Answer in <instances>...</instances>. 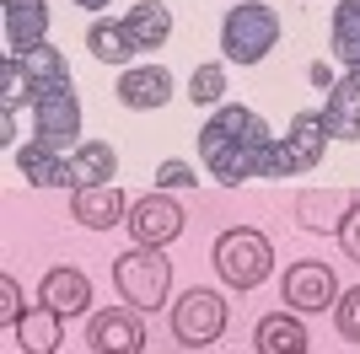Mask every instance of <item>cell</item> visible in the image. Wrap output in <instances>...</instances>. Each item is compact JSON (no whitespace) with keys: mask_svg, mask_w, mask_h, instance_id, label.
I'll return each mask as SVG.
<instances>
[{"mask_svg":"<svg viewBox=\"0 0 360 354\" xmlns=\"http://www.w3.org/2000/svg\"><path fill=\"white\" fill-rule=\"evenodd\" d=\"M16 103H38V86L22 70V54H6L0 59V107H16Z\"/></svg>","mask_w":360,"mask_h":354,"instance_id":"cell-25","label":"cell"},{"mask_svg":"<svg viewBox=\"0 0 360 354\" xmlns=\"http://www.w3.org/2000/svg\"><path fill=\"white\" fill-rule=\"evenodd\" d=\"M199 177L188 162H162V172H156V188H194Z\"/></svg>","mask_w":360,"mask_h":354,"instance_id":"cell-30","label":"cell"},{"mask_svg":"<svg viewBox=\"0 0 360 354\" xmlns=\"http://www.w3.org/2000/svg\"><path fill=\"white\" fill-rule=\"evenodd\" d=\"M22 317H27V311H22V290H16V280L6 274V280H0V327H6V333H16V322H22Z\"/></svg>","mask_w":360,"mask_h":354,"instance_id":"cell-29","label":"cell"},{"mask_svg":"<svg viewBox=\"0 0 360 354\" xmlns=\"http://www.w3.org/2000/svg\"><path fill=\"white\" fill-rule=\"evenodd\" d=\"M16 172L27 177L32 188H65V183H70V156H60V150L27 140V145L16 150Z\"/></svg>","mask_w":360,"mask_h":354,"instance_id":"cell-18","label":"cell"},{"mask_svg":"<svg viewBox=\"0 0 360 354\" xmlns=\"http://www.w3.org/2000/svg\"><path fill=\"white\" fill-rule=\"evenodd\" d=\"M113 284L135 311H156L167 306V290H172V263L162 258V247H135L113 258Z\"/></svg>","mask_w":360,"mask_h":354,"instance_id":"cell-3","label":"cell"},{"mask_svg":"<svg viewBox=\"0 0 360 354\" xmlns=\"http://www.w3.org/2000/svg\"><path fill=\"white\" fill-rule=\"evenodd\" d=\"M0 145H16V107H0Z\"/></svg>","mask_w":360,"mask_h":354,"instance_id":"cell-32","label":"cell"},{"mask_svg":"<svg viewBox=\"0 0 360 354\" xmlns=\"http://www.w3.org/2000/svg\"><path fill=\"white\" fill-rule=\"evenodd\" d=\"M124 32H129V44L140 48H162L167 32H172V11H167L162 0H140V6H129V16H124Z\"/></svg>","mask_w":360,"mask_h":354,"instance_id":"cell-19","label":"cell"},{"mask_svg":"<svg viewBox=\"0 0 360 354\" xmlns=\"http://www.w3.org/2000/svg\"><path fill=\"white\" fill-rule=\"evenodd\" d=\"M253 349L258 354H307V327H301V317H290V311H269V317H258Z\"/></svg>","mask_w":360,"mask_h":354,"instance_id":"cell-17","label":"cell"},{"mask_svg":"<svg viewBox=\"0 0 360 354\" xmlns=\"http://www.w3.org/2000/svg\"><path fill=\"white\" fill-rule=\"evenodd\" d=\"M333 322L349 343H360V284L355 290H339V306H333Z\"/></svg>","mask_w":360,"mask_h":354,"instance_id":"cell-28","label":"cell"},{"mask_svg":"<svg viewBox=\"0 0 360 354\" xmlns=\"http://www.w3.org/2000/svg\"><path fill=\"white\" fill-rule=\"evenodd\" d=\"M285 306H296V311L339 306V280H333V268L317 263V258L290 263V268H285Z\"/></svg>","mask_w":360,"mask_h":354,"instance_id":"cell-8","label":"cell"},{"mask_svg":"<svg viewBox=\"0 0 360 354\" xmlns=\"http://www.w3.org/2000/svg\"><path fill=\"white\" fill-rule=\"evenodd\" d=\"M38 301L54 306L60 317H75V311L91 306V280L81 274V268H49L44 284H38Z\"/></svg>","mask_w":360,"mask_h":354,"instance_id":"cell-14","label":"cell"},{"mask_svg":"<svg viewBox=\"0 0 360 354\" xmlns=\"http://www.w3.org/2000/svg\"><path fill=\"white\" fill-rule=\"evenodd\" d=\"M333 54L345 59L349 70L360 65V0H339L333 6Z\"/></svg>","mask_w":360,"mask_h":354,"instance_id":"cell-22","label":"cell"},{"mask_svg":"<svg viewBox=\"0 0 360 354\" xmlns=\"http://www.w3.org/2000/svg\"><path fill=\"white\" fill-rule=\"evenodd\" d=\"M113 177H119V150L108 140H86V145L70 150V188H97Z\"/></svg>","mask_w":360,"mask_h":354,"instance_id":"cell-16","label":"cell"},{"mask_svg":"<svg viewBox=\"0 0 360 354\" xmlns=\"http://www.w3.org/2000/svg\"><path fill=\"white\" fill-rule=\"evenodd\" d=\"M221 134H231V140H242V145H264V140H274L269 124L253 113V107H221V113L210 118Z\"/></svg>","mask_w":360,"mask_h":354,"instance_id":"cell-23","label":"cell"},{"mask_svg":"<svg viewBox=\"0 0 360 354\" xmlns=\"http://www.w3.org/2000/svg\"><path fill=\"white\" fill-rule=\"evenodd\" d=\"M129 231H135V247H167L183 236V209L167 199V193H146L140 204H129Z\"/></svg>","mask_w":360,"mask_h":354,"instance_id":"cell-7","label":"cell"},{"mask_svg":"<svg viewBox=\"0 0 360 354\" xmlns=\"http://www.w3.org/2000/svg\"><path fill=\"white\" fill-rule=\"evenodd\" d=\"M328 118H323V107H307V113L290 118V134L285 145L290 156H296V172H312V166H323V150H328Z\"/></svg>","mask_w":360,"mask_h":354,"instance_id":"cell-11","label":"cell"},{"mask_svg":"<svg viewBox=\"0 0 360 354\" xmlns=\"http://www.w3.org/2000/svg\"><path fill=\"white\" fill-rule=\"evenodd\" d=\"M221 91H226V65H194V75H188V97L194 103H221Z\"/></svg>","mask_w":360,"mask_h":354,"instance_id":"cell-27","label":"cell"},{"mask_svg":"<svg viewBox=\"0 0 360 354\" xmlns=\"http://www.w3.org/2000/svg\"><path fill=\"white\" fill-rule=\"evenodd\" d=\"M6 44L11 54L49 44V0H6Z\"/></svg>","mask_w":360,"mask_h":354,"instance_id":"cell-13","label":"cell"},{"mask_svg":"<svg viewBox=\"0 0 360 354\" xmlns=\"http://www.w3.org/2000/svg\"><path fill=\"white\" fill-rule=\"evenodd\" d=\"M86 343L97 354H140L146 349V327H140V311H119L108 306L86 322Z\"/></svg>","mask_w":360,"mask_h":354,"instance_id":"cell-9","label":"cell"},{"mask_svg":"<svg viewBox=\"0 0 360 354\" xmlns=\"http://www.w3.org/2000/svg\"><path fill=\"white\" fill-rule=\"evenodd\" d=\"M296 172V156H290L285 140H264L253 156V177H290Z\"/></svg>","mask_w":360,"mask_h":354,"instance_id":"cell-26","label":"cell"},{"mask_svg":"<svg viewBox=\"0 0 360 354\" xmlns=\"http://www.w3.org/2000/svg\"><path fill=\"white\" fill-rule=\"evenodd\" d=\"M75 134H81V103H75L70 81L44 86V91H38V103H32V140L49 145V150H60V156H70Z\"/></svg>","mask_w":360,"mask_h":354,"instance_id":"cell-4","label":"cell"},{"mask_svg":"<svg viewBox=\"0 0 360 354\" xmlns=\"http://www.w3.org/2000/svg\"><path fill=\"white\" fill-rule=\"evenodd\" d=\"M167 97H172V70H162V65L124 70V81H119V103L129 107V113H150V107H162Z\"/></svg>","mask_w":360,"mask_h":354,"instance_id":"cell-12","label":"cell"},{"mask_svg":"<svg viewBox=\"0 0 360 354\" xmlns=\"http://www.w3.org/2000/svg\"><path fill=\"white\" fill-rule=\"evenodd\" d=\"M22 70L32 75V86H60V81H70V70H65V54L54 44H38V48H22Z\"/></svg>","mask_w":360,"mask_h":354,"instance_id":"cell-24","label":"cell"},{"mask_svg":"<svg viewBox=\"0 0 360 354\" xmlns=\"http://www.w3.org/2000/svg\"><path fill=\"white\" fill-rule=\"evenodd\" d=\"M75 6H86V11H103L108 0H75Z\"/></svg>","mask_w":360,"mask_h":354,"instance_id":"cell-33","label":"cell"},{"mask_svg":"<svg viewBox=\"0 0 360 354\" xmlns=\"http://www.w3.org/2000/svg\"><path fill=\"white\" fill-rule=\"evenodd\" d=\"M253 156H258V145H242V140L221 134L215 124L199 129V162L210 166V177H221L226 188H237V183L253 177Z\"/></svg>","mask_w":360,"mask_h":354,"instance_id":"cell-6","label":"cell"},{"mask_svg":"<svg viewBox=\"0 0 360 354\" xmlns=\"http://www.w3.org/2000/svg\"><path fill=\"white\" fill-rule=\"evenodd\" d=\"M70 215L91 231H113V225L129 221V199H124L119 183H97V188H75V204Z\"/></svg>","mask_w":360,"mask_h":354,"instance_id":"cell-10","label":"cell"},{"mask_svg":"<svg viewBox=\"0 0 360 354\" xmlns=\"http://www.w3.org/2000/svg\"><path fill=\"white\" fill-rule=\"evenodd\" d=\"M360 193H345V188H323V193H301L296 199V215L307 231H339L345 225V215L355 209Z\"/></svg>","mask_w":360,"mask_h":354,"instance_id":"cell-15","label":"cell"},{"mask_svg":"<svg viewBox=\"0 0 360 354\" xmlns=\"http://www.w3.org/2000/svg\"><path fill=\"white\" fill-rule=\"evenodd\" d=\"M215 274H221L231 290H258V284L274 274V247H269V236L248 231V225L221 231V236H215Z\"/></svg>","mask_w":360,"mask_h":354,"instance_id":"cell-2","label":"cell"},{"mask_svg":"<svg viewBox=\"0 0 360 354\" xmlns=\"http://www.w3.org/2000/svg\"><path fill=\"white\" fill-rule=\"evenodd\" d=\"M226 333V301L215 290H183L172 306V339L188 349H205Z\"/></svg>","mask_w":360,"mask_h":354,"instance_id":"cell-5","label":"cell"},{"mask_svg":"<svg viewBox=\"0 0 360 354\" xmlns=\"http://www.w3.org/2000/svg\"><path fill=\"white\" fill-rule=\"evenodd\" d=\"M339 242H345V252L360 263V199H355V209L345 215V225H339Z\"/></svg>","mask_w":360,"mask_h":354,"instance_id":"cell-31","label":"cell"},{"mask_svg":"<svg viewBox=\"0 0 360 354\" xmlns=\"http://www.w3.org/2000/svg\"><path fill=\"white\" fill-rule=\"evenodd\" d=\"M60 327H65V317H60L54 306H44V301H38V306L16 322L11 339L22 343V354H54V349H60Z\"/></svg>","mask_w":360,"mask_h":354,"instance_id":"cell-20","label":"cell"},{"mask_svg":"<svg viewBox=\"0 0 360 354\" xmlns=\"http://www.w3.org/2000/svg\"><path fill=\"white\" fill-rule=\"evenodd\" d=\"M274 44H280V11H274V6H264V0H242V6L226 11L221 54L231 59V65H258Z\"/></svg>","mask_w":360,"mask_h":354,"instance_id":"cell-1","label":"cell"},{"mask_svg":"<svg viewBox=\"0 0 360 354\" xmlns=\"http://www.w3.org/2000/svg\"><path fill=\"white\" fill-rule=\"evenodd\" d=\"M86 48L103 59V65H129V59H135V44H129L124 22H91L86 27Z\"/></svg>","mask_w":360,"mask_h":354,"instance_id":"cell-21","label":"cell"}]
</instances>
